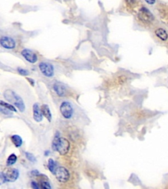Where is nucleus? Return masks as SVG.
Instances as JSON below:
<instances>
[{"label":"nucleus","mask_w":168,"mask_h":189,"mask_svg":"<svg viewBox=\"0 0 168 189\" xmlns=\"http://www.w3.org/2000/svg\"><path fill=\"white\" fill-rule=\"evenodd\" d=\"M17 160V156L14 154H12L8 157V158H7V165L8 166L13 165V164L16 163Z\"/></svg>","instance_id":"dca6fc26"},{"label":"nucleus","mask_w":168,"mask_h":189,"mask_svg":"<svg viewBox=\"0 0 168 189\" xmlns=\"http://www.w3.org/2000/svg\"><path fill=\"white\" fill-rule=\"evenodd\" d=\"M39 68L42 74L47 78H51L54 75V67L51 63L42 62L39 64Z\"/></svg>","instance_id":"0eeeda50"},{"label":"nucleus","mask_w":168,"mask_h":189,"mask_svg":"<svg viewBox=\"0 0 168 189\" xmlns=\"http://www.w3.org/2000/svg\"><path fill=\"white\" fill-rule=\"evenodd\" d=\"M33 118L37 122H40L43 120V115L38 103H35L33 106Z\"/></svg>","instance_id":"9d476101"},{"label":"nucleus","mask_w":168,"mask_h":189,"mask_svg":"<svg viewBox=\"0 0 168 189\" xmlns=\"http://www.w3.org/2000/svg\"><path fill=\"white\" fill-rule=\"evenodd\" d=\"M25 155L29 161H30L31 162H33V163H35L36 162L35 157L32 154L30 153V152H25Z\"/></svg>","instance_id":"6ab92c4d"},{"label":"nucleus","mask_w":168,"mask_h":189,"mask_svg":"<svg viewBox=\"0 0 168 189\" xmlns=\"http://www.w3.org/2000/svg\"><path fill=\"white\" fill-rule=\"evenodd\" d=\"M11 139L13 143L14 144V146L17 148L20 147L21 145L23 144V139H22V138L18 135H14L11 136Z\"/></svg>","instance_id":"4468645a"},{"label":"nucleus","mask_w":168,"mask_h":189,"mask_svg":"<svg viewBox=\"0 0 168 189\" xmlns=\"http://www.w3.org/2000/svg\"><path fill=\"white\" fill-rule=\"evenodd\" d=\"M48 168L49 170L50 171L51 173H52L53 174H54L55 171L56 170V164L55 161L52 158H49L48 160Z\"/></svg>","instance_id":"f3484780"},{"label":"nucleus","mask_w":168,"mask_h":189,"mask_svg":"<svg viewBox=\"0 0 168 189\" xmlns=\"http://www.w3.org/2000/svg\"><path fill=\"white\" fill-rule=\"evenodd\" d=\"M21 54L28 62H30L32 64H34L38 61L37 55L30 49H23L22 51Z\"/></svg>","instance_id":"6e6552de"},{"label":"nucleus","mask_w":168,"mask_h":189,"mask_svg":"<svg viewBox=\"0 0 168 189\" xmlns=\"http://www.w3.org/2000/svg\"><path fill=\"white\" fill-rule=\"evenodd\" d=\"M147 3H149V4H154V3H155V2H154V1H153V2H149V1H147Z\"/></svg>","instance_id":"a878e982"},{"label":"nucleus","mask_w":168,"mask_h":189,"mask_svg":"<svg viewBox=\"0 0 168 189\" xmlns=\"http://www.w3.org/2000/svg\"><path fill=\"white\" fill-rule=\"evenodd\" d=\"M4 97L10 103L17 106L20 112H24L25 110V105L22 98L11 89H7L4 92Z\"/></svg>","instance_id":"f03ea898"},{"label":"nucleus","mask_w":168,"mask_h":189,"mask_svg":"<svg viewBox=\"0 0 168 189\" xmlns=\"http://www.w3.org/2000/svg\"><path fill=\"white\" fill-rule=\"evenodd\" d=\"M60 111L62 116L66 119H70L74 114V109L72 105L67 101H64L61 103Z\"/></svg>","instance_id":"423d86ee"},{"label":"nucleus","mask_w":168,"mask_h":189,"mask_svg":"<svg viewBox=\"0 0 168 189\" xmlns=\"http://www.w3.org/2000/svg\"><path fill=\"white\" fill-rule=\"evenodd\" d=\"M155 35L156 37H158L160 40L162 41H166L167 39V32L164 30V29L162 28H157L155 30Z\"/></svg>","instance_id":"ddd939ff"},{"label":"nucleus","mask_w":168,"mask_h":189,"mask_svg":"<svg viewBox=\"0 0 168 189\" xmlns=\"http://www.w3.org/2000/svg\"><path fill=\"white\" fill-rule=\"evenodd\" d=\"M27 79V80L30 82V84H31V85H34V81L32 79H31V78H26Z\"/></svg>","instance_id":"393cba45"},{"label":"nucleus","mask_w":168,"mask_h":189,"mask_svg":"<svg viewBox=\"0 0 168 189\" xmlns=\"http://www.w3.org/2000/svg\"><path fill=\"white\" fill-rule=\"evenodd\" d=\"M2 175L5 179V182H14L19 177V171L15 168L5 169Z\"/></svg>","instance_id":"39448f33"},{"label":"nucleus","mask_w":168,"mask_h":189,"mask_svg":"<svg viewBox=\"0 0 168 189\" xmlns=\"http://www.w3.org/2000/svg\"><path fill=\"white\" fill-rule=\"evenodd\" d=\"M0 106H2L5 108H7V110H9L11 112H17V109L15 108L13 105H11L10 104H8L5 103V102L3 100H0Z\"/></svg>","instance_id":"2eb2a0df"},{"label":"nucleus","mask_w":168,"mask_h":189,"mask_svg":"<svg viewBox=\"0 0 168 189\" xmlns=\"http://www.w3.org/2000/svg\"><path fill=\"white\" fill-rule=\"evenodd\" d=\"M0 44L3 47L7 49H14L16 46V43L14 40L7 36H3L0 38Z\"/></svg>","instance_id":"1a4fd4ad"},{"label":"nucleus","mask_w":168,"mask_h":189,"mask_svg":"<svg viewBox=\"0 0 168 189\" xmlns=\"http://www.w3.org/2000/svg\"><path fill=\"white\" fill-rule=\"evenodd\" d=\"M41 112L42 113L43 116H45V117L47 119V120L50 122L52 120V114L51 112L50 108L47 105H43L41 107Z\"/></svg>","instance_id":"f8f14e48"},{"label":"nucleus","mask_w":168,"mask_h":189,"mask_svg":"<svg viewBox=\"0 0 168 189\" xmlns=\"http://www.w3.org/2000/svg\"><path fill=\"white\" fill-rule=\"evenodd\" d=\"M40 188V189H51V186L50 183L46 181H41Z\"/></svg>","instance_id":"a211bd4d"},{"label":"nucleus","mask_w":168,"mask_h":189,"mask_svg":"<svg viewBox=\"0 0 168 189\" xmlns=\"http://www.w3.org/2000/svg\"><path fill=\"white\" fill-rule=\"evenodd\" d=\"M53 89L58 96L63 97L65 95L66 88L65 87L61 84H58V83L55 84L53 85Z\"/></svg>","instance_id":"9b49d317"},{"label":"nucleus","mask_w":168,"mask_h":189,"mask_svg":"<svg viewBox=\"0 0 168 189\" xmlns=\"http://www.w3.org/2000/svg\"><path fill=\"white\" fill-rule=\"evenodd\" d=\"M32 175L35 176H40V173L38 170H34V171H32Z\"/></svg>","instance_id":"b1692460"},{"label":"nucleus","mask_w":168,"mask_h":189,"mask_svg":"<svg viewBox=\"0 0 168 189\" xmlns=\"http://www.w3.org/2000/svg\"><path fill=\"white\" fill-rule=\"evenodd\" d=\"M5 182V179L3 176V175L0 173V186H1L2 184H3Z\"/></svg>","instance_id":"5701e85b"},{"label":"nucleus","mask_w":168,"mask_h":189,"mask_svg":"<svg viewBox=\"0 0 168 189\" xmlns=\"http://www.w3.org/2000/svg\"><path fill=\"white\" fill-rule=\"evenodd\" d=\"M70 144L68 140L64 137H55L53 143L52 148L55 151L58 152V154L64 156L67 154L70 150Z\"/></svg>","instance_id":"f257e3e1"},{"label":"nucleus","mask_w":168,"mask_h":189,"mask_svg":"<svg viewBox=\"0 0 168 189\" xmlns=\"http://www.w3.org/2000/svg\"><path fill=\"white\" fill-rule=\"evenodd\" d=\"M54 175L57 181L61 183H66L70 179V173L64 167H58L56 168Z\"/></svg>","instance_id":"20e7f679"},{"label":"nucleus","mask_w":168,"mask_h":189,"mask_svg":"<svg viewBox=\"0 0 168 189\" xmlns=\"http://www.w3.org/2000/svg\"><path fill=\"white\" fill-rule=\"evenodd\" d=\"M138 22L144 26H149L152 24L154 20V17L152 13L145 7H142L139 9L137 14Z\"/></svg>","instance_id":"7ed1b4c3"},{"label":"nucleus","mask_w":168,"mask_h":189,"mask_svg":"<svg viewBox=\"0 0 168 189\" xmlns=\"http://www.w3.org/2000/svg\"><path fill=\"white\" fill-rule=\"evenodd\" d=\"M0 112L3 114L7 115V116H12L13 115V113L11 111L7 110V108H5L2 106H0Z\"/></svg>","instance_id":"aec40b11"},{"label":"nucleus","mask_w":168,"mask_h":189,"mask_svg":"<svg viewBox=\"0 0 168 189\" xmlns=\"http://www.w3.org/2000/svg\"><path fill=\"white\" fill-rule=\"evenodd\" d=\"M19 73L20 74H21L22 76H27L29 74V72L25 69H23V68H19L17 69Z\"/></svg>","instance_id":"412c9836"},{"label":"nucleus","mask_w":168,"mask_h":189,"mask_svg":"<svg viewBox=\"0 0 168 189\" xmlns=\"http://www.w3.org/2000/svg\"><path fill=\"white\" fill-rule=\"evenodd\" d=\"M31 187L32 189H40L39 185L35 182V181H32L31 182Z\"/></svg>","instance_id":"4be33fe9"}]
</instances>
